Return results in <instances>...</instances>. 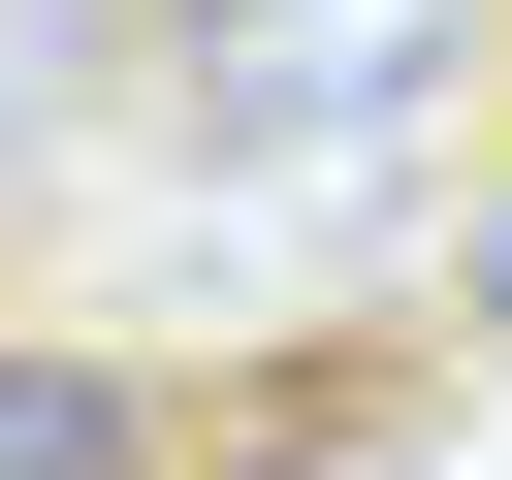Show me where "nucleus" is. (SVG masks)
I'll use <instances>...</instances> for the list:
<instances>
[{
	"instance_id": "f257e3e1",
	"label": "nucleus",
	"mask_w": 512,
	"mask_h": 480,
	"mask_svg": "<svg viewBox=\"0 0 512 480\" xmlns=\"http://www.w3.org/2000/svg\"><path fill=\"white\" fill-rule=\"evenodd\" d=\"M512 0H160V128L256 224H416V160L480 128Z\"/></svg>"
},
{
	"instance_id": "f03ea898",
	"label": "nucleus",
	"mask_w": 512,
	"mask_h": 480,
	"mask_svg": "<svg viewBox=\"0 0 512 480\" xmlns=\"http://www.w3.org/2000/svg\"><path fill=\"white\" fill-rule=\"evenodd\" d=\"M0 480H192V416H160L128 352H64V320H0Z\"/></svg>"
}]
</instances>
